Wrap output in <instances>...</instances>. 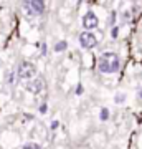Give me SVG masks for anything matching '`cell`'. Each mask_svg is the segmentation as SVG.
<instances>
[{
	"label": "cell",
	"mask_w": 142,
	"mask_h": 149,
	"mask_svg": "<svg viewBox=\"0 0 142 149\" xmlns=\"http://www.w3.org/2000/svg\"><path fill=\"white\" fill-rule=\"evenodd\" d=\"M117 33H119V28L114 27V28H112V35H111V37H112V38H117Z\"/></svg>",
	"instance_id": "obj_12"
},
{
	"label": "cell",
	"mask_w": 142,
	"mask_h": 149,
	"mask_svg": "<svg viewBox=\"0 0 142 149\" xmlns=\"http://www.w3.org/2000/svg\"><path fill=\"white\" fill-rule=\"evenodd\" d=\"M98 68H99L101 73L104 74H109V73H116L119 71L121 68V60L117 56L116 53H112V52H106L99 56L98 60Z\"/></svg>",
	"instance_id": "obj_1"
},
{
	"label": "cell",
	"mask_w": 142,
	"mask_h": 149,
	"mask_svg": "<svg viewBox=\"0 0 142 149\" xmlns=\"http://www.w3.org/2000/svg\"><path fill=\"white\" fill-rule=\"evenodd\" d=\"M79 45L83 48H94L98 45V38L93 32H81L79 33Z\"/></svg>",
	"instance_id": "obj_4"
},
{
	"label": "cell",
	"mask_w": 142,
	"mask_h": 149,
	"mask_svg": "<svg viewBox=\"0 0 142 149\" xmlns=\"http://www.w3.org/2000/svg\"><path fill=\"white\" fill-rule=\"evenodd\" d=\"M124 100H126V95H124V93H117V95L114 96V101L119 103V104H121V103H124Z\"/></svg>",
	"instance_id": "obj_9"
},
{
	"label": "cell",
	"mask_w": 142,
	"mask_h": 149,
	"mask_svg": "<svg viewBox=\"0 0 142 149\" xmlns=\"http://www.w3.org/2000/svg\"><path fill=\"white\" fill-rule=\"evenodd\" d=\"M58 124H60L58 121H53L51 123V129H56V128H58Z\"/></svg>",
	"instance_id": "obj_14"
},
{
	"label": "cell",
	"mask_w": 142,
	"mask_h": 149,
	"mask_svg": "<svg viewBox=\"0 0 142 149\" xmlns=\"http://www.w3.org/2000/svg\"><path fill=\"white\" fill-rule=\"evenodd\" d=\"M23 149H42V148H40L38 144H33V143H32V144H26Z\"/></svg>",
	"instance_id": "obj_10"
},
{
	"label": "cell",
	"mask_w": 142,
	"mask_h": 149,
	"mask_svg": "<svg viewBox=\"0 0 142 149\" xmlns=\"http://www.w3.org/2000/svg\"><path fill=\"white\" fill-rule=\"evenodd\" d=\"M137 98H139V100H142V90L137 91Z\"/></svg>",
	"instance_id": "obj_16"
},
{
	"label": "cell",
	"mask_w": 142,
	"mask_h": 149,
	"mask_svg": "<svg viewBox=\"0 0 142 149\" xmlns=\"http://www.w3.org/2000/svg\"><path fill=\"white\" fill-rule=\"evenodd\" d=\"M98 25H99V20H98V17H96L94 12H88V13L83 17V27L86 28V32L94 30Z\"/></svg>",
	"instance_id": "obj_5"
},
{
	"label": "cell",
	"mask_w": 142,
	"mask_h": 149,
	"mask_svg": "<svg viewBox=\"0 0 142 149\" xmlns=\"http://www.w3.org/2000/svg\"><path fill=\"white\" fill-rule=\"evenodd\" d=\"M25 88H26V91H30L33 95H38V93H42L43 88H45V81H43V78H33V80H30L26 83Z\"/></svg>",
	"instance_id": "obj_6"
},
{
	"label": "cell",
	"mask_w": 142,
	"mask_h": 149,
	"mask_svg": "<svg viewBox=\"0 0 142 149\" xmlns=\"http://www.w3.org/2000/svg\"><path fill=\"white\" fill-rule=\"evenodd\" d=\"M40 113H46V104H45V103L40 106Z\"/></svg>",
	"instance_id": "obj_13"
},
{
	"label": "cell",
	"mask_w": 142,
	"mask_h": 149,
	"mask_svg": "<svg viewBox=\"0 0 142 149\" xmlns=\"http://www.w3.org/2000/svg\"><path fill=\"white\" fill-rule=\"evenodd\" d=\"M15 81V73H8V76H7V83H13Z\"/></svg>",
	"instance_id": "obj_11"
},
{
	"label": "cell",
	"mask_w": 142,
	"mask_h": 149,
	"mask_svg": "<svg viewBox=\"0 0 142 149\" xmlns=\"http://www.w3.org/2000/svg\"><path fill=\"white\" fill-rule=\"evenodd\" d=\"M81 93H83V86H78L76 88V95H81Z\"/></svg>",
	"instance_id": "obj_15"
},
{
	"label": "cell",
	"mask_w": 142,
	"mask_h": 149,
	"mask_svg": "<svg viewBox=\"0 0 142 149\" xmlns=\"http://www.w3.org/2000/svg\"><path fill=\"white\" fill-rule=\"evenodd\" d=\"M99 119L101 121H107V119H109V109H107V108H103V109H101Z\"/></svg>",
	"instance_id": "obj_7"
},
{
	"label": "cell",
	"mask_w": 142,
	"mask_h": 149,
	"mask_svg": "<svg viewBox=\"0 0 142 149\" xmlns=\"http://www.w3.org/2000/svg\"><path fill=\"white\" fill-rule=\"evenodd\" d=\"M23 8L30 17H38L45 12V2H42V0H26V2H23Z\"/></svg>",
	"instance_id": "obj_3"
},
{
	"label": "cell",
	"mask_w": 142,
	"mask_h": 149,
	"mask_svg": "<svg viewBox=\"0 0 142 149\" xmlns=\"http://www.w3.org/2000/svg\"><path fill=\"white\" fill-rule=\"evenodd\" d=\"M68 48V43L66 42H58L56 45H55V52H63V50H66Z\"/></svg>",
	"instance_id": "obj_8"
},
{
	"label": "cell",
	"mask_w": 142,
	"mask_h": 149,
	"mask_svg": "<svg viewBox=\"0 0 142 149\" xmlns=\"http://www.w3.org/2000/svg\"><path fill=\"white\" fill-rule=\"evenodd\" d=\"M15 74L20 80H33L35 74H37V66L33 63H30V61H21L18 65V68H17Z\"/></svg>",
	"instance_id": "obj_2"
}]
</instances>
